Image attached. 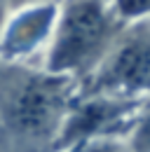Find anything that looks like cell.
Here are the masks:
<instances>
[{
  "instance_id": "1",
  "label": "cell",
  "mask_w": 150,
  "mask_h": 152,
  "mask_svg": "<svg viewBox=\"0 0 150 152\" xmlns=\"http://www.w3.org/2000/svg\"><path fill=\"white\" fill-rule=\"evenodd\" d=\"M124 26L110 0H61L45 70L71 77L89 73Z\"/></svg>"
},
{
  "instance_id": "2",
  "label": "cell",
  "mask_w": 150,
  "mask_h": 152,
  "mask_svg": "<svg viewBox=\"0 0 150 152\" xmlns=\"http://www.w3.org/2000/svg\"><path fill=\"white\" fill-rule=\"evenodd\" d=\"M75 80L77 77L54 75L47 70L24 73V77L10 84L2 103L7 124L31 138L56 136L77 94Z\"/></svg>"
},
{
  "instance_id": "3",
  "label": "cell",
  "mask_w": 150,
  "mask_h": 152,
  "mask_svg": "<svg viewBox=\"0 0 150 152\" xmlns=\"http://www.w3.org/2000/svg\"><path fill=\"white\" fill-rule=\"evenodd\" d=\"M85 94L150 98V19L122 28L103 58L87 73Z\"/></svg>"
},
{
  "instance_id": "4",
  "label": "cell",
  "mask_w": 150,
  "mask_h": 152,
  "mask_svg": "<svg viewBox=\"0 0 150 152\" xmlns=\"http://www.w3.org/2000/svg\"><path fill=\"white\" fill-rule=\"evenodd\" d=\"M148 98H120L106 94L77 91L54 136V150H66L73 143L99 138V136H122L131 131Z\"/></svg>"
},
{
  "instance_id": "5",
  "label": "cell",
  "mask_w": 150,
  "mask_h": 152,
  "mask_svg": "<svg viewBox=\"0 0 150 152\" xmlns=\"http://www.w3.org/2000/svg\"><path fill=\"white\" fill-rule=\"evenodd\" d=\"M56 14L59 0L14 7L0 26V61L7 66H21L47 47L56 26Z\"/></svg>"
},
{
  "instance_id": "6",
  "label": "cell",
  "mask_w": 150,
  "mask_h": 152,
  "mask_svg": "<svg viewBox=\"0 0 150 152\" xmlns=\"http://www.w3.org/2000/svg\"><path fill=\"white\" fill-rule=\"evenodd\" d=\"M59 152H131L129 138L124 140L122 136H99V138H87L73 143L71 148Z\"/></svg>"
},
{
  "instance_id": "7",
  "label": "cell",
  "mask_w": 150,
  "mask_h": 152,
  "mask_svg": "<svg viewBox=\"0 0 150 152\" xmlns=\"http://www.w3.org/2000/svg\"><path fill=\"white\" fill-rule=\"evenodd\" d=\"M129 148L131 152H150V98L129 131Z\"/></svg>"
},
{
  "instance_id": "8",
  "label": "cell",
  "mask_w": 150,
  "mask_h": 152,
  "mask_svg": "<svg viewBox=\"0 0 150 152\" xmlns=\"http://www.w3.org/2000/svg\"><path fill=\"white\" fill-rule=\"evenodd\" d=\"M120 19L134 23V21L150 19V0H110Z\"/></svg>"
},
{
  "instance_id": "9",
  "label": "cell",
  "mask_w": 150,
  "mask_h": 152,
  "mask_svg": "<svg viewBox=\"0 0 150 152\" xmlns=\"http://www.w3.org/2000/svg\"><path fill=\"white\" fill-rule=\"evenodd\" d=\"M31 2H45V0H7L10 7H21V5H31Z\"/></svg>"
},
{
  "instance_id": "10",
  "label": "cell",
  "mask_w": 150,
  "mask_h": 152,
  "mask_svg": "<svg viewBox=\"0 0 150 152\" xmlns=\"http://www.w3.org/2000/svg\"><path fill=\"white\" fill-rule=\"evenodd\" d=\"M5 17H7V0H0V26H2Z\"/></svg>"
}]
</instances>
